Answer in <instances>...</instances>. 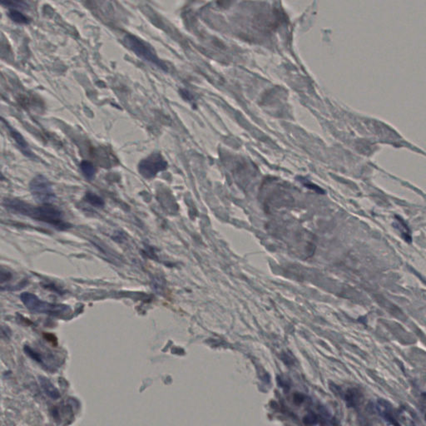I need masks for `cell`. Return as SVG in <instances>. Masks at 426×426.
Instances as JSON below:
<instances>
[{"instance_id":"obj_9","label":"cell","mask_w":426,"mask_h":426,"mask_svg":"<svg viewBox=\"0 0 426 426\" xmlns=\"http://www.w3.org/2000/svg\"><path fill=\"white\" fill-rule=\"evenodd\" d=\"M85 200L87 203H89L93 207L96 208H103L104 204V200L101 197H99L98 195L93 192H87L85 196Z\"/></svg>"},{"instance_id":"obj_7","label":"cell","mask_w":426,"mask_h":426,"mask_svg":"<svg viewBox=\"0 0 426 426\" xmlns=\"http://www.w3.org/2000/svg\"><path fill=\"white\" fill-rule=\"evenodd\" d=\"M39 382L42 386L43 390L46 394H48V396L53 398V399H57L59 397V393L58 390L54 387L53 384L51 383L50 381H48V379L44 378V377H39Z\"/></svg>"},{"instance_id":"obj_6","label":"cell","mask_w":426,"mask_h":426,"mask_svg":"<svg viewBox=\"0 0 426 426\" xmlns=\"http://www.w3.org/2000/svg\"><path fill=\"white\" fill-rule=\"evenodd\" d=\"M3 123H5L6 128H8L9 134H10L11 137L14 139V141L16 142L17 146H19V148L20 149V151L23 152V154L25 155L26 157H32V158H34V157H35V155H34L32 151L30 149V146H29V144L27 143V142L25 141L24 137L22 136L21 134H20L18 131L15 130L14 128H13L11 126L8 125V123H5V121L3 119Z\"/></svg>"},{"instance_id":"obj_1","label":"cell","mask_w":426,"mask_h":426,"mask_svg":"<svg viewBox=\"0 0 426 426\" xmlns=\"http://www.w3.org/2000/svg\"><path fill=\"white\" fill-rule=\"evenodd\" d=\"M3 205L10 212L43 221L61 231H65L71 227L70 223L64 221L61 211L52 205L35 207L21 200L9 198L3 200Z\"/></svg>"},{"instance_id":"obj_10","label":"cell","mask_w":426,"mask_h":426,"mask_svg":"<svg viewBox=\"0 0 426 426\" xmlns=\"http://www.w3.org/2000/svg\"><path fill=\"white\" fill-rule=\"evenodd\" d=\"M8 16L13 21L18 23V24H28L30 23V19L27 18L21 12H19L17 9L16 10H14V9L11 10L8 13Z\"/></svg>"},{"instance_id":"obj_2","label":"cell","mask_w":426,"mask_h":426,"mask_svg":"<svg viewBox=\"0 0 426 426\" xmlns=\"http://www.w3.org/2000/svg\"><path fill=\"white\" fill-rule=\"evenodd\" d=\"M20 299L25 307L31 312L57 317L69 316L71 312V308L67 305L49 303L47 301H42L32 293H22Z\"/></svg>"},{"instance_id":"obj_13","label":"cell","mask_w":426,"mask_h":426,"mask_svg":"<svg viewBox=\"0 0 426 426\" xmlns=\"http://www.w3.org/2000/svg\"><path fill=\"white\" fill-rule=\"evenodd\" d=\"M301 182H302V184H304L306 187H308L310 189L314 190L315 192H318V193H323V192H323L322 189L320 188L319 186L315 185V184L312 183L311 181H307V180H306L305 178H301Z\"/></svg>"},{"instance_id":"obj_12","label":"cell","mask_w":426,"mask_h":426,"mask_svg":"<svg viewBox=\"0 0 426 426\" xmlns=\"http://www.w3.org/2000/svg\"><path fill=\"white\" fill-rule=\"evenodd\" d=\"M3 5L8 6V8H13L16 10V8H26L28 4L23 1H2L1 2Z\"/></svg>"},{"instance_id":"obj_4","label":"cell","mask_w":426,"mask_h":426,"mask_svg":"<svg viewBox=\"0 0 426 426\" xmlns=\"http://www.w3.org/2000/svg\"><path fill=\"white\" fill-rule=\"evenodd\" d=\"M30 192L37 203L43 205H51L56 200L53 186L48 179L43 175H37L30 184Z\"/></svg>"},{"instance_id":"obj_8","label":"cell","mask_w":426,"mask_h":426,"mask_svg":"<svg viewBox=\"0 0 426 426\" xmlns=\"http://www.w3.org/2000/svg\"><path fill=\"white\" fill-rule=\"evenodd\" d=\"M80 168L83 175L85 176L86 178L88 180H93L96 174V168L93 166V164L88 162V161H83L80 164Z\"/></svg>"},{"instance_id":"obj_3","label":"cell","mask_w":426,"mask_h":426,"mask_svg":"<svg viewBox=\"0 0 426 426\" xmlns=\"http://www.w3.org/2000/svg\"><path fill=\"white\" fill-rule=\"evenodd\" d=\"M123 42L125 43V45L140 59L153 64L164 71L168 70L165 63L162 61L157 56L153 49L142 40L134 35H127L123 38Z\"/></svg>"},{"instance_id":"obj_5","label":"cell","mask_w":426,"mask_h":426,"mask_svg":"<svg viewBox=\"0 0 426 426\" xmlns=\"http://www.w3.org/2000/svg\"><path fill=\"white\" fill-rule=\"evenodd\" d=\"M168 168V163L163 156L155 152L148 157L142 160L139 164V172L145 178H154L157 173L166 170Z\"/></svg>"},{"instance_id":"obj_14","label":"cell","mask_w":426,"mask_h":426,"mask_svg":"<svg viewBox=\"0 0 426 426\" xmlns=\"http://www.w3.org/2000/svg\"><path fill=\"white\" fill-rule=\"evenodd\" d=\"M181 95L183 97L184 99H187V100H192V97L191 96V94H190L187 91L182 90L181 91Z\"/></svg>"},{"instance_id":"obj_11","label":"cell","mask_w":426,"mask_h":426,"mask_svg":"<svg viewBox=\"0 0 426 426\" xmlns=\"http://www.w3.org/2000/svg\"><path fill=\"white\" fill-rule=\"evenodd\" d=\"M397 219V224L399 225V229L400 230V232H401V235H402L403 237L405 238V241L408 242V243H410L411 242V237H410V231H409V228H408L407 226L405 225V222L403 221L402 219L399 218L398 216L396 217Z\"/></svg>"}]
</instances>
